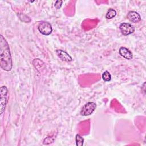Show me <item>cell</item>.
I'll return each instance as SVG.
<instances>
[{
	"label": "cell",
	"instance_id": "obj_1",
	"mask_svg": "<svg viewBox=\"0 0 146 146\" xmlns=\"http://www.w3.org/2000/svg\"><path fill=\"white\" fill-rule=\"evenodd\" d=\"M0 65L1 67L7 71L12 68V59L10 48L6 39L0 35Z\"/></svg>",
	"mask_w": 146,
	"mask_h": 146
},
{
	"label": "cell",
	"instance_id": "obj_2",
	"mask_svg": "<svg viewBox=\"0 0 146 146\" xmlns=\"http://www.w3.org/2000/svg\"><path fill=\"white\" fill-rule=\"evenodd\" d=\"M8 89L6 86H2L0 88V111L1 114H3L7 103V95Z\"/></svg>",
	"mask_w": 146,
	"mask_h": 146
},
{
	"label": "cell",
	"instance_id": "obj_3",
	"mask_svg": "<svg viewBox=\"0 0 146 146\" xmlns=\"http://www.w3.org/2000/svg\"><path fill=\"white\" fill-rule=\"evenodd\" d=\"M96 107V104L93 102H90L86 103L80 111V115L84 116H89L93 113Z\"/></svg>",
	"mask_w": 146,
	"mask_h": 146
},
{
	"label": "cell",
	"instance_id": "obj_4",
	"mask_svg": "<svg viewBox=\"0 0 146 146\" xmlns=\"http://www.w3.org/2000/svg\"><path fill=\"white\" fill-rule=\"evenodd\" d=\"M38 29L39 31L44 35H48L52 31V27L51 25L47 22H40L38 25Z\"/></svg>",
	"mask_w": 146,
	"mask_h": 146
},
{
	"label": "cell",
	"instance_id": "obj_5",
	"mask_svg": "<svg viewBox=\"0 0 146 146\" xmlns=\"http://www.w3.org/2000/svg\"><path fill=\"white\" fill-rule=\"evenodd\" d=\"M120 30L124 35H128L135 31L134 26L129 23L123 22L120 25Z\"/></svg>",
	"mask_w": 146,
	"mask_h": 146
},
{
	"label": "cell",
	"instance_id": "obj_6",
	"mask_svg": "<svg viewBox=\"0 0 146 146\" xmlns=\"http://www.w3.org/2000/svg\"><path fill=\"white\" fill-rule=\"evenodd\" d=\"M56 53L58 56L63 61L66 62H70L72 60L71 56L66 51L62 50H56Z\"/></svg>",
	"mask_w": 146,
	"mask_h": 146
},
{
	"label": "cell",
	"instance_id": "obj_7",
	"mask_svg": "<svg viewBox=\"0 0 146 146\" xmlns=\"http://www.w3.org/2000/svg\"><path fill=\"white\" fill-rule=\"evenodd\" d=\"M128 19L133 23L139 22L141 20L140 15L136 11H130L127 15Z\"/></svg>",
	"mask_w": 146,
	"mask_h": 146
},
{
	"label": "cell",
	"instance_id": "obj_8",
	"mask_svg": "<svg viewBox=\"0 0 146 146\" xmlns=\"http://www.w3.org/2000/svg\"><path fill=\"white\" fill-rule=\"evenodd\" d=\"M119 54L121 56L127 59L131 60L133 58V54L132 52L126 47H120L119 49Z\"/></svg>",
	"mask_w": 146,
	"mask_h": 146
},
{
	"label": "cell",
	"instance_id": "obj_9",
	"mask_svg": "<svg viewBox=\"0 0 146 146\" xmlns=\"http://www.w3.org/2000/svg\"><path fill=\"white\" fill-rule=\"evenodd\" d=\"M116 10L113 9H110L107 11V12L106 14V18L107 19H112L113 17H115L116 16Z\"/></svg>",
	"mask_w": 146,
	"mask_h": 146
},
{
	"label": "cell",
	"instance_id": "obj_10",
	"mask_svg": "<svg viewBox=\"0 0 146 146\" xmlns=\"http://www.w3.org/2000/svg\"><path fill=\"white\" fill-rule=\"evenodd\" d=\"M18 16L20 20L22 22L28 23L31 21V19L29 17H28L27 15L23 14V13H19L18 14Z\"/></svg>",
	"mask_w": 146,
	"mask_h": 146
},
{
	"label": "cell",
	"instance_id": "obj_11",
	"mask_svg": "<svg viewBox=\"0 0 146 146\" xmlns=\"http://www.w3.org/2000/svg\"><path fill=\"white\" fill-rule=\"evenodd\" d=\"M75 142L76 146H82L84 143V139L79 134H76L75 136Z\"/></svg>",
	"mask_w": 146,
	"mask_h": 146
},
{
	"label": "cell",
	"instance_id": "obj_12",
	"mask_svg": "<svg viewBox=\"0 0 146 146\" xmlns=\"http://www.w3.org/2000/svg\"><path fill=\"white\" fill-rule=\"evenodd\" d=\"M42 62V61L40 60L39 59H35L33 61V64L35 66V67L36 68V69L38 70L39 68L41 69V68H42L43 67L45 66L44 63H43L42 64H40V63Z\"/></svg>",
	"mask_w": 146,
	"mask_h": 146
},
{
	"label": "cell",
	"instance_id": "obj_13",
	"mask_svg": "<svg viewBox=\"0 0 146 146\" xmlns=\"http://www.w3.org/2000/svg\"><path fill=\"white\" fill-rule=\"evenodd\" d=\"M102 79L106 82H109L111 80V75L108 71H105L102 74Z\"/></svg>",
	"mask_w": 146,
	"mask_h": 146
},
{
	"label": "cell",
	"instance_id": "obj_14",
	"mask_svg": "<svg viewBox=\"0 0 146 146\" xmlns=\"http://www.w3.org/2000/svg\"><path fill=\"white\" fill-rule=\"evenodd\" d=\"M62 3H63V1H59V0L56 1L55 2V5H54L55 8H56L57 9H60V8L61 7L62 5Z\"/></svg>",
	"mask_w": 146,
	"mask_h": 146
}]
</instances>
